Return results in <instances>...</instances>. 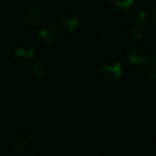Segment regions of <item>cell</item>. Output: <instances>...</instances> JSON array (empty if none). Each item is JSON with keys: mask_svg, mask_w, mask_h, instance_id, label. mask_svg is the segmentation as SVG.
Listing matches in <instances>:
<instances>
[{"mask_svg": "<svg viewBox=\"0 0 156 156\" xmlns=\"http://www.w3.org/2000/svg\"><path fill=\"white\" fill-rule=\"evenodd\" d=\"M128 60L135 69L147 72L153 67V58L151 55L141 49H133L128 55Z\"/></svg>", "mask_w": 156, "mask_h": 156, "instance_id": "cell-1", "label": "cell"}, {"mask_svg": "<svg viewBox=\"0 0 156 156\" xmlns=\"http://www.w3.org/2000/svg\"><path fill=\"white\" fill-rule=\"evenodd\" d=\"M32 141V135L30 132H20L12 140V151L14 153H23L29 149Z\"/></svg>", "mask_w": 156, "mask_h": 156, "instance_id": "cell-2", "label": "cell"}, {"mask_svg": "<svg viewBox=\"0 0 156 156\" xmlns=\"http://www.w3.org/2000/svg\"><path fill=\"white\" fill-rule=\"evenodd\" d=\"M45 18V13L42 10L34 9H27L23 14V22L28 27H37L43 23Z\"/></svg>", "mask_w": 156, "mask_h": 156, "instance_id": "cell-3", "label": "cell"}, {"mask_svg": "<svg viewBox=\"0 0 156 156\" xmlns=\"http://www.w3.org/2000/svg\"><path fill=\"white\" fill-rule=\"evenodd\" d=\"M100 75L103 79L106 80H117L122 75V65L120 62L110 63V64H105L101 67Z\"/></svg>", "mask_w": 156, "mask_h": 156, "instance_id": "cell-4", "label": "cell"}, {"mask_svg": "<svg viewBox=\"0 0 156 156\" xmlns=\"http://www.w3.org/2000/svg\"><path fill=\"white\" fill-rule=\"evenodd\" d=\"M55 26L61 33H71L79 26V20L77 17H60L56 20Z\"/></svg>", "mask_w": 156, "mask_h": 156, "instance_id": "cell-5", "label": "cell"}, {"mask_svg": "<svg viewBox=\"0 0 156 156\" xmlns=\"http://www.w3.org/2000/svg\"><path fill=\"white\" fill-rule=\"evenodd\" d=\"M35 54V50L28 45H22L13 48L12 56L15 59H31Z\"/></svg>", "mask_w": 156, "mask_h": 156, "instance_id": "cell-6", "label": "cell"}, {"mask_svg": "<svg viewBox=\"0 0 156 156\" xmlns=\"http://www.w3.org/2000/svg\"><path fill=\"white\" fill-rule=\"evenodd\" d=\"M48 73V63L46 61H39L33 65L32 74L34 76L35 79L37 80H42L47 76Z\"/></svg>", "mask_w": 156, "mask_h": 156, "instance_id": "cell-7", "label": "cell"}, {"mask_svg": "<svg viewBox=\"0 0 156 156\" xmlns=\"http://www.w3.org/2000/svg\"><path fill=\"white\" fill-rule=\"evenodd\" d=\"M151 14L147 11V10L140 9L136 12L135 14V20L138 27H147L151 22Z\"/></svg>", "mask_w": 156, "mask_h": 156, "instance_id": "cell-8", "label": "cell"}, {"mask_svg": "<svg viewBox=\"0 0 156 156\" xmlns=\"http://www.w3.org/2000/svg\"><path fill=\"white\" fill-rule=\"evenodd\" d=\"M126 39L129 43H138V42L142 41L143 34L140 27L135 26L128 29L127 32H126Z\"/></svg>", "mask_w": 156, "mask_h": 156, "instance_id": "cell-9", "label": "cell"}, {"mask_svg": "<svg viewBox=\"0 0 156 156\" xmlns=\"http://www.w3.org/2000/svg\"><path fill=\"white\" fill-rule=\"evenodd\" d=\"M39 35L43 41L45 42H50L54 41L55 39V34H54V31L50 30V29H47V28H43V29H40L39 30Z\"/></svg>", "mask_w": 156, "mask_h": 156, "instance_id": "cell-10", "label": "cell"}, {"mask_svg": "<svg viewBox=\"0 0 156 156\" xmlns=\"http://www.w3.org/2000/svg\"><path fill=\"white\" fill-rule=\"evenodd\" d=\"M118 8H122V9H127L133 5L135 0H111Z\"/></svg>", "mask_w": 156, "mask_h": 156, "instance_id": "cell-11", "label": "cell"}]
</instances>
